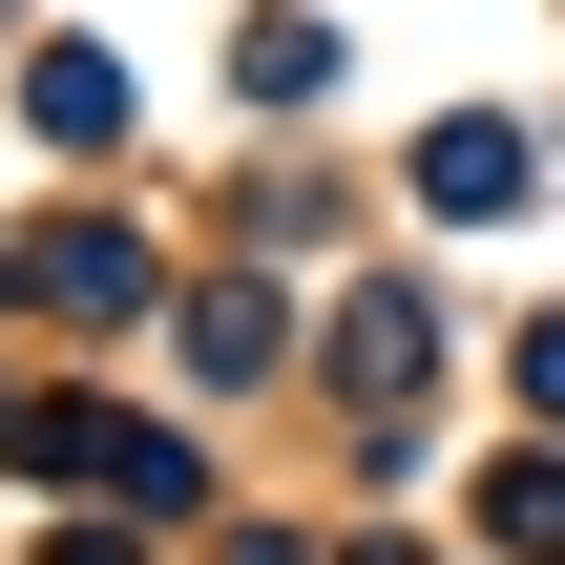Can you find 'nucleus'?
Instances as JSON below:
<instances>
[{
    "mask_svg": "<svg viewBox=\"0 0 565 565\" xmlns=\"http://www.w3.org/2000/svg\"><path fill=\"white\" fill-rule=\"evenodd\" d=\"M21 294H42V315H126V294H147V252H126V231H42V252H21Z\"/></svg>",
    "mask_w": 565,
    "mask_h": 565,
    "instance_id": "obj_1",
    "label": "nucleus"
},
{
    "mask_svg": "<svg viewBox=\"0 0 565 565\" xmlns=\"http://www.w3.org/2000/svg\"><path fill=\"white\" fill-rule=\"evenodd\" d=\"M419 189H440V210H503V189H524V147H503V126H440V147H419Z\"/></svg>",
    "mask_w": 565,
    "mask_h": 565,
    "instance_id": "obj_2",
    "label": "nucleus"
},
{
    "mask_svg": "<svg viewBox=\"0 0 565 565\" xmlns=\"http://www.w3.org/2000/svg\"><path fill=\"white\" fill-rule=\"evenodd\" d=\"M524 398H545V419H565V335H524Z\"/></svg>",
    "mask_w": 565,
    "mask_h": 565,
    "instance_id": "obj_3",
    "label": "nucleus"
}]
</instances>
